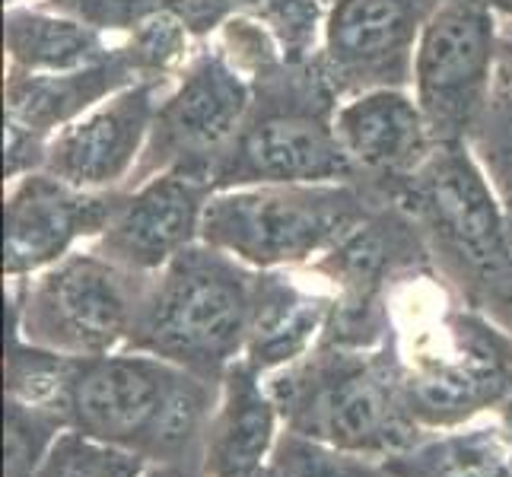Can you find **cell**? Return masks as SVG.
Here are the masks:
<instances>
[{"instance_id": "obj_7", "label": "cell", "mask_w": 512, "mask_h": 477, "mask_svg": "<svg viewBox=\"0 0 512 477\" xmlns=\"http://www.w3.org/2000/svg\"><path fill=\"white\" fill-rule=\"evenodd\" d=\"M293 433L347 452H395L411 443L408 388L376 360L325 353L274 385Z\"/></svg>"}, {"instance_id": "obj_4", "label": "cell", "mask_w": 512, "mask_h": 477, "mask_svg": "<svg viewBox=\"0 0 512 477\" xmlns=\"http://www.w3.org/2000/svg\"><path fill=\"white\" fill-rule=\"evenodd\" d=\"M255 99L239 140L214 175L217 188L357 182L334 131L338 96L312 61L284 64L252 83Z\"/></svg>"}, {"instance_id": "obj_26", "label": "cell", "mask_w": 512, "mask_h": 477, "mask_svg": "<svg viewBox=\"0 0 512 477\" xmlns=\"http://www.w3.org/2000/svg\"><path fill=\"white\" fill-rule=\"evenodd\" d=\"M481 303L500 318V325L506 331H512V261L509 268L500 271L497 277L490 280V284L481 290Z\"/></svg>"}, {"instance_id": "obj_31", "label": "cell", "mask_w": 512, "mask_h": 477, "mask_svg": "<svg viewBox=\"0 0 512 477\" xmlns=\"http://www.w3.org/2000/svg\"><path fill=\"white\" fill-rule=\"evenodd\" d=\"M35 4H48V7H55V4H61V0H35Z\"/></svg>"}, {"instance_id": "obj_8", "label": "cell", "mask_w": 512, "mask_h": 477, "mask_svg": "<svg viewBox=\"0 0 512 477\" xmlns=\"http://www.w3.org/2000/svg\"><path fill=\"white\" fill-rule=\"evenodd\" d=\"M252 99V80L210 42H201L198 55L160 99L131 185L160 172H188L214 185L217 169L249 121Z\"/></svg>"}, {"instance_id": "obj_11", "label": "cell", "mask_w": 512, "mask_h": 477, "mask_svg": "<svg viewBox=\"0 0 512 477\" xmlns=\"http://www.w3.org/2000/svg\"><path fill=\"white\" fill-rule=\"evenodd\" d=\"M125 198L121 191H86L45 169L7 182L4 201V271L10 280L58 264L77 245H90Z\"/></svg>"}, {"instance_id": "obj_33", "label": "cell", "mask_w": 512, "mask_h": 477, "mask_svg": "<svg viewBox=\"0 0 512 477\" xmlns=\"http://www.w3.org/2000/svg\"><path fill=\"white\" fill-rule=\"evenodd\" d=\"M169 4H172V7H179V4H182V0H169Z\"/></svg>"}, {"instance_id": "obj_5", "label": "cell", "mask_w": 512, "mask_h": 477, "mask_svg": "<svg viewBox=\"0 0 512 477\" xmlns=\"http://www.w3.org/2000/svg\"><path fill=\"white\" fill-rule=\"evenodd\" d=\"M388 201L414 220L427 249L474 293L509 268L506 207L471 144H439L427 166L395 188Z\"/></svg>"}, {"instance_id": "obj_12", "label": "cell", "mask_w": 512, "mask_h": 477, "mask_svg": "<svg viewBox=\"0 0 512 477\" xmlns=\"http://www.w3.org/2000/svg\"><path fill=\"white\" fill-rule=\"evenodd\" d=\"M214 185L188 172H160L125 188L115 217L90 249L140 277L160 274L172 258L201 242Z\"/></svg>"}, {"instance_id": "obj_16", "label": "cell", "mask_w": 512, "mask_h": 477, "mask_svg": "<svg viewBox=\"0 0 512 477\" xmlns=\"http://www.w3.org/2000/svg\"><path fill=\"white\" fill-rule=\"evenodd\" d=\"M115 45L118 39L83 23L80 16L35 4V0L4 10L7 70L70 74V70H83L112 58Z\"/></svg>"}, {"instance_id": "obj_19", "label": "cell", "mask_w": 512, "mask_h": 477, "mask_svg": "<svg viewBox=\"0 0 512 477\" xmlns=\"http://www.w3.org/2000/svg\"><path fill=\"white\" fill-rule=\"evenodd\" d=\"M179 13L201 42L233 16L258 20L280 35L290 61H312L322 39L325 4L322 0H182Z\"/></svg>"}, {"instance_id": "obj_2", "label": "cell", "mask_w": 512, "mask_h": 477, "mask_svg": "<svg viewBox=\"0 0 512 477\" xmlns=\"http://www.w3.org/2000/svg\"><path fill=\"white\" fill-rule=\"evenodd\" d=\"M64 414L86 433L156 462H182L210 417L207 379L153 353L74 360Z\"/></svg>"}, {"instance_id": "obj_17", "label": "cell", "mask_w": 512, "mask_h": 477, "mask_svg": "<svg viewBox=\"0 0 512 477\" xmlns=\"http://www.w3.org/2000/svg\"><path fill=\"white\" fill-rule=\"evenodd\" d=\"M328 315V299L299 290L277 271H261L255 322L249 344H245L249 366L255 373H264V369H277L306 357Z\"/></svg>"}, {"instance_id": "obj_28", "label": "cell", "mask_w": 512, "mask_h": 477, "mask_svg": "<svg viewBox=\"0 0 512 477\" xmlns=\"http://www.w3.org/2000/svg\"><path fill=\"white\" fill-rule=\"evenodd\" d=\"M493 185H497L500 198H503V207H506V220H509V233H512V166H509L503 175H497V179H493Z\"/></svg>"}, {"instance_id": "obj_6", "label": "cell", "mask_w": 512, "mask_h": 477, "mask_svg": "<svg viewBox=\"0 0 512 477\" xmlns=\"http://www.w3.org/2000/svg\"><path fill=\"white\" fill-rule=\"evenodd\" d=\"M16 284H23L13 306L23 341L86 360L109 357L131 341L150 277L118 268L86 245Z\"/></svg>"}, {"instance_id": "obj_13", "label": "cell", "mask_w": 512, "mask_h": 477, "mask_svg": "<svg viewBox=\"0 0 512 477\" xmlns=\"http://www.w3.org/2000/svg\"><path fill=\"white\" fill-rule=\"evenodd\" d=\"M163 93L156 83H131L102 99L48 140L42 169L86 191L128 188L144 159Z\"/></svg>"}, {"instance_id": "obj_27", "label": "cell", "mask_w": 512, "mask_h": 477, "mask_svg": "<svg viewBox=\"0 0 512 477\" xmlns=\"http://www.w3.org/2000/svg\"><path fill=\"white\" fill-rule=\"evenodd\" d=\"M140 477H194V471L185 468L182 462H160V465L147 468Z\"/></svg>"}, {"instance_id": "obj_14", "label": "cell", "mask_w": 512, "mask_h": 477, "mask_svg": "<svg viewBox=\"0 0 512 477\" xmlns=\"http://www.w3.org/2000/svg\"><path fill=\"white\" fill-rule=\"evenodd\" d=\"M334 131L357 182L385 201L414 179L439 147L411 90H366L341 99L334 109Z\"/></svg>"}, {"instance_id": "obj_10", "label": "cell", "mask_w": 512, "mask_h": 477, "mask_svg": "<svg viewBox=\"0 0 512 477\" xmlns=\"http://www.w3.org/2000/svg\"><path fill=\"white\" fill-rule=\"evenodd\" d=\"M443 0H328L315 67L338 99L411 90L414 55Z\"/></svg>"}, {"instance_id": "obj_1", "label": "cell", "mask_w": 512, "mask_h": 477, "mask_svg": "<svg viewBox=\"0 0 512 477\" xmlns=\"http://www.w3.org/2000/svg\"><path fill=\"white\" fill-rule=\"evenodd\" d=\"M261 271L207 242L185 249L150 277L131 350L153 353L201 379L229 373L249 344Z\"/></svg>"}, {"instance_id": "obj_21", "label": "cell", "mask_w": 512, "mask_h": 477, "mask_svg": "<svg viewBox=\"0 0 512 477\" xmlns=\"http://www.w3.org/2000/svg\"><path fill=\"white\" fill-rule=\"evenodd\" d=\"M471 150L478 153L490 179H497L512 166V35H503L500 42L487 109L471 140Z\"/></svg>"}, {"instance_id": "obj_23", "label": "cell", "mask_w": 512, "mask_h": 477, "mask_svg": "<svg viewBox=\"0 0 512 477\" xmlns=\"http://www.w3.org/2000/svg\"><path fill=\"white\" fill-rule=\"evenodd\" d=\"M274 468L280 477H392L363 462L357 452L319 443L303 433H287L274 446Z\"/></svg>"}, {"instance_id": "obj_30", "label": "cell", "mask_w": 512, "mask_h": 477, "mask_svg": "<svg viewBox=\"0 0 512 477\" xmlns=\"http://www.w3.org/2000/svg\"><path fill=\"white\" fill-rule=\"evenodd\" d=\"M487 4L497 10L500 20H509L512 23V0H487Z\"/></svg>"}, {"instance_id": "obj_9", "label": "cell", "mask_w": 512, "mask_h": 477, "mask_svg": "<svg viewBox=\"0 0 512 477\" xmlns=\"http://www.w3.org/2000/svg\"><path fill=\"white\" fill-rule=\"evenodd\" d=\"M500 16L487 0H443L414 55L411 93L439 144H471L500 55Z\"/></svg>"}, {"instance_id": "obj_15", "label": "cell", "mask_w": 512, "mask_h": 477, "mask_svg": "<svg viewBox=\"0 0 512 477\" xmlns=\"http://www.w3.org/2000/svg\"><path fill=\"white\" fill-rule=\"evenodd\" d=\"M134 77L115 45V55L102 64L70 70V74H23V70H7L4 77V125L20 128L39 140L55 137L67 125H74L109 99L112 93L131 86Z\"/></svg>"}, {"instance_id": "obj_20", "label": "cell", "mask_w": 512, "mask_h": 477, "mask_svg": "<svg viewBox=\"0 0 512 477\" xmlns=\"http://www.w3.org/2000/svg\"><path fill=\"white\" fill-rule=\"evenodd\" d=\"M201 39L191 32L179 7H163L144 16L131 32L118 39V51L125 58L134 83L169 86L182 77V70L198 55Z\"/></svg>"}, {"instance_id": "obj_25", "label": "cell", "mask_w": 512, "mask_h": 477, "mask_svg": "<svg viewBox=\"0 0 512 477\" xmlns=\"http://www.w3.org/2000/svg\"><path fill=\"white\" fill-rule=\"evenodd\" d=\"M411 477H509L500 458H493L474 446H455L420 458Z\"/></svg>"}, {"instance_id": "obj_22", "label": "cell", "mask_w": 512, "mask_h": 477, "mask_svg": "<svg viewBox=\"0 0 512 477\" xmlns=\"http://www.w3.org/2000/svg\"><path fill=\"white\" fill-rule=\"evenodd\" d=\"M144 458L86 433L58 436L35 477H140Z\"/></svg>"}, {"instance_id": "obj_24", "label": "cell", "mask_w": 512, "mask_h": 477, "mask_svg": "<svg viewBox=\"0 0 512 477\" xmlns=\"http://www.w3.org/2000/svg\"><path fill=\"white\" fill-rule=\"evenodd\" d=\"M61 414L55 408H35L10 398L7 401V477H35L55 446Z\"/></svg>"}, {"instance_id": "obj_29", "label": "cell", "mask_w": 512, "mask_h": 477, "mask_svg": "<svg viewBox=\"0 0 512 477\" xmlns=\"http://www.w3.org/2000/svg\"><path fill=\"white\" fill-rule=\"evenodd\" d=\"M220 477H280L274 465H255V468H239V471H226Z\"/></svg>"}, {"instance_id": "obj_32", "label": "cell", "mask_w": 512, "mask_h": 477, "mask_svg": "<svg viewBox=\"0 0 512 477\" xmlns=\"http://www.w3.org/2000/svg\"><path fill=\"white\" fill-rule=\"evenodd\" d=\"M13 4H26V0H7V7H13Z\"/></svg>"}, {"instance_id": "obj_18", "label": "cell", "mask_w": 512, "mask_h": 477, "mask_svg": "<svg viewBox=\"0 0 512 477\" xmlns=\"http://www.w3.org/2000/svg\"><path fill=\"white\" fill-rule=\"evenodd\" d=\"M274 404L261 392L258 373L245 366H229L226 392L217 417H210L207 433V474L220 477L226 471L264 465L274 443Z\"/></svg>"}, {"instance_id": "obj_3", "label": "cell", "mask_w": 512, "mask_h": 477, "mask_svg": "<svg viewBox=\"0 0 512 477\" xmlns=\"http://www.w3.org/2000/svg\"><path fill=\"white\" fill-rule=\"evenodd\" d=\"M385 198L363 182L242 185L210 194L201 242L255 271L319 264Z\"/></svg>"}]
</instances>
